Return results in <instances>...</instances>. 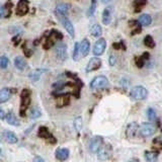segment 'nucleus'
<instances>
[{
	"label": "nucleus",
	"mask_w": 162,
	"mask_h": 162,
	"mask_svg": "<svg viewBox=\"0 0 162 162\" xmlns=\"http://www.w3.org/2000/svg\"><path fill=\"white\" fill-rule=\"evenodd\" d=\"M109 85V80L105 76H97L90 82V88L93 90L102 89Z\"/></svg>",
	"instance_id": "nucleus-4"
},
{
	"label": "nucleus",
	"mask_w": 162,
	"mask_h": 162,
	"mask_svg": "<svg viewBox=\"0 0 162 162\" xmlns=\"http://www.w3.org/2000/svg\"><path fill=\"white\" fill-rule=\"evenodd\" d=\"M38 135H39L40 138L45 139V140H47V141H49L50 139L54 138L53 136H52V134H51V132L48 130V128H46V127H40L39 129Z\"/></svg>",
	"instance_id": "nucleus-18"
},
{
	"label": "nucleus",
	"mask_w": 162,
	"mask_h": 162,
	"mask_svg": "<svg viewBox=\"0 0 162 162\" xmlns=\"http://www.w3.org/2000/svg\"><path fill=\"white\" fill-rule=\"evenodd\" d=\"M90 49V43L87 39H84L80 44V53L82 57H86L88 53H89Z\"/></svg>",
	"instance_id": "nucleus-15"
},
{
	"label": "nucleus",
	"mask_w": 162,
	"mask_h": 162,
	"mask_svg": "<svg viewBox=\"0 0 162 162\" xmlns=\"http://www.w3.org/2000/svg\"><path fill=\"white\" fill-rule=\"evenodd\" d=\"M40 116H42V113H40V109L38 108H34L32 110H31V119H38V117H40Z\"/></svg>",
	"instance_id": "nucleus-35"
},
{
	"label": "nucleus",
	"mask_w": 162,
	"mask_h": 162,
	"mask_svg": "<svg viewBox=\"0 0 162 162\" xmlns=\"http://www.w3.org/2000/svg\"><path fill=\"white\" fill-rule=\"evenodd\" d=\"M105 48H106V42L104 39H99L96 43L94 44V47H93V55L94 56H100L104 53L105 51Z\"/></svg>",
	"instance_id": "nucleus-8"
},
{
	"label": "nucleus",
	"mask_w": 162,
	"mask_h": 162,
	"mask_svg": "<svg viewBox=\"0 0 162 162\" xmlns=\"http://www.w3.org/2000/svg\"><path fill=\"white\" fill-rule=\"evenodd\" d=\"M12 91L9 88H3L0 90V104H4L11 96Z\"/></svg>",
	"instance_id": "nucleus-19"
},
{
	"label": "nucleus",
	"mask_w": 162,
	"mask_h": 162,
	"mask_svg": "<svg viewBox=\"0 0 162 162\" xmlns=\"http://www.w3.org/2000/svg\"><path fill=\"white\" fill-rule=\"evenodd\" d=\"M147 3V0H135L134 6L136 7V11H140L141 7H143Z\"/></svg>",
	"instance_id": "nucleus-33"
},
{
	"label": "nucleus",
	"mask_w": 162,
	"mask_h": 162,
	"mask_svg": "<svg viewBox=\"0 0 162 162\" xmlns=\"http://www.w3.org/2000/svg\"><path fill=\"white\" fill-rule=\"evenodd\" d=\"M62 39H63V35L59 31L53 29V31L51 32V34L48 36V39L46 40L45 44H44V48H45V49H50V48L54 45L55 40H62Z\"/></svg>",
	"instance_id": "nucleus-5"
},
{
	"label": "nucleus",
	"mask_w": 162,
	"mask_h": 162,
	"mask_svg": "<svg viewBox=\"0 0 162 162\" xmlns=\"http://www.w3.org/2000/svg\"><path fill=\"white\" fill-rule=\"evenodd\" d=\"M110 151H112V149H110L109 145H105V146H101V148L99 149L98 151V159L99 160H108L109 156H110Z\"/></svg>",
	"instance_id": "nucleus-13"
},
{
	"label": "nucleus",
	"mask_w": 162,
	"mask_h": 162,
	"mask_svg": "<svg viewBox=\"0 0 162 162\" xmlns=\"http://www.w3.org/2000/svg\"><path fill=\"white\" fill-rule=\"evenodd\" d=\"M149 58V54L148 53H144L141 57L136 58V65L138 66L139 68H142L145 64V61Z\"/></svg>",
	"instance_id": "nucleus-27"
},
{
	"label": "nucleus",
	"mask_w": 162,
	"mask_h": 162,
	"mask_svg": "<svg viewBox=\"0 0 162 162\" xmlns=\"http://www.w3.org/2000/svg\"><path fill=\"white\" fill-rule=\"evenodd\" d=\"M102 144H104V139L99 136H95L90 141V144H89V149L92 153H97L99 149L101 148Z\"/></svg>",
	"instance_id": "nucleus-7"
},
{
	"label": "nucleus",
	"mask_w": 162,
	"mask_h": 162,
	"mask_svg": "<svg viewBox=\"0 0 162 162\" xmlns=\"http://www.w3.org/2000/svg\"><path fill=\"white\" fill-rule=\"evenodd\" d=\"M55 155L59 161H65L69 157V150L67 148H59Z\"/></svg>",
	"instance_id": "nucleus-16"
},
{
	"label": "nucleus",
	"mask_w": 162,
	"mask_h": 162,
	"mask_svg": "<svg viewBox=\"0 0 162 162\" xmlns=\"http://www.w3.org/2000/svg\"><path fill=\"white\" fill-rule=\"evenodd\" d=\"M8 64H9L8 58L5 57V56H1V57H0V68H1V69H5V68H7Z\"/></svg>",
	"instance_id": "nucleus-36"
},
{
	"label": "nucleus",
	"mask_w": 162,
	"mask_h": 162,
	"mask_svg": "<svg viewBox=\"0 0 162 162\" xmlns=\"http://www.w3.org/2000/svg\"><path fill=\"white\" fill-rule=\"evenodd\" d=\"M109 61V65H110V66H113V65H115L116 62H117V58H116L115 55H110Z\"/></svg>",
	"instance_id": "nucleus-39"
},
{
	"label": "nucleus",
	"mask_w": 162,
	"mask_h": 162,
	"mask_svg": "<svg viewBox=\"0 0 162 162\" xmlns=\"http://www.w3.org/2000/svg\"><path fill=\"white\" fill-rule=\"evenodd\" d=\"M96 1L97 0H92V1H91V5H90L89 9H88V12H87L88 16H92L94 14L95 9H96Z\"/></svg>",
	"instance_id": "nucleus-37"
},
{
	"label": "nucleus",
	"mask_w": 162,
	"mask_h": 162,
	"mask_svg": "<svg viewBox=\"0 0 162 162\" xmlns=\"http://www.w3.org/2000/svg\"><path fill=\"white\" fill-rule=\"evenodd\" d=\"M70 10V5L67 3H59L56 6V14L59 16H66Z\"/></svg>",
	"instance_id": "nucleus-12"
},
{
	"label": "nucleus",
	"mask_w": 162,
	"mask_h": 162,
	"mask_svg": "<svg viewBox=\"0 0 162 162\" xmlns=\"http://www.w3.org/2000/svg\"><path fill=\"white\" fill-rule=\"evenodd\" d=\"M34 162H45V160H44L40 156H36L34 159Z\"/></svg>",
	"instance_id": "nucleus-41"
},
{
	"label": "nucleus",
	"mask_w": 162,
	"mask_h": 162,
	"mask_svg": "<svg viewBox=\"0 0 162 162\" xmlns=\"http://www.w3.org/2000/svg\"><path fill=\"white\" fill-rule=\"evenodd\" d=\"M60 20H61L62 24H63L64 28L67 31V32L70 35V36H71V38H74L75 31H74V27H73V24H72L71 21H70L66 16H61Z\"/></svg>",
	"instance_id": "nucleus-9"
},
{
	"label": "nucleus",
	"mask_w": 162,
	"mask_h": 162,
	"mask_svg": "<svg viewBox=\"0 0 162 162\" xmlns=\"http://www.w3.org/2000/svg\"><path fill=\"white\" fill-rule=\"evenodd\" d=\"M79 54H80V45L78 43H76L74 46V52H73V59H74V61L79 60Z\"/></svg>",
	"instance_id": "nucleus-32"
},
{
	"label": "nucleus",
	"mask_w": 162,
	"mask_h": 162,
	"mask_svg": "<svg viewBox=\"0 0 162 162\" xmlns=\"http://www.w3.org/2000/svg\"><path fill=\"white\" fill-rule=\"evenodd\" d=\"M110 20H112V9H110V7H106L102 12V23L108 25L110 23Z\"/></svg>",
	"instance_id": "nucleus-20"
},
{
	"label": "nucleus",
	"mask_w": 162,
	"mask_h": 162,
	"mask_svg": "<svg viewBox=\"0 0 162 162\" xmlns=\"http://www.w3.org/2000/svg\"><path fill=\"white\" fill-rule=\"evenodd\" d=\"M147 116H148V119L151 121V122H154L156 121L157 119V115H156V112L154 110V109L150 108L147 109Z\"/></svg>",
	"instance_id": "nucleus-29"
},
{
	"label": "nucleus",
	"mask_w": 162,
	"mask_h": 162,
	"mask_svg": "<svg viewBox=\"0 0 162 162\" xmlns=\"http://www.w3.org/2000/svg\"><path fill=\"white\" fill-rule=\"evenodd\" d=\"M101 1L104 3H109V1H112V0H101Z\"/></svg>",
	"instance_id": "nucleus-44"
},
{
	"label": "nucleus",
	"mask_w": 162,
	"mask_h": 162,
	"mask_svg": "<svg viewBox=\"0 0 162 162\" xmlns=\"http://www.w3.org/2000/svg\"><path fill=\"white\" fill-rule=\"evenodd\" d=\"M0 119H1V120H4L5 119V113L3 112L1 109H0Z\"/></svg>",
	"instance_id": "nucleus-42"
},
{
	"label": "nucleus",
	"mask_w": 162,
	"mask_h": 162,
	"mask_svg": "<svg viewBox=\"0 0 162 162\" xmlns=\"http://www.w3.org/2000/svg\"><path fill=\"white\" fill-rule=\"evenodd\" d=\"M90 32L91 35L95 38H97V36H100L101 34H102V29H101V27L99 24H94L92 28L90 29Z\"/></svg>",
	"instance_id": "nucleus-28"
},
{
	"label": "nucleus",
	"mask_w": 162,
	"mask_h": 162,
	"mask_svg": "<svg viewBox=\"0 0 162 162\" xmlns=\"http://www.w3.org/2000/svg\"><path fill=\"white\" fill-rule=\"evenodd\" d=\"M14 65L18 70H24L27 67V62L23 57H16L14 59Z\"/></svg>",
	"instance_id": "nucleus-24"
},
{
	"label": "nucleus",
	"mask_w": 162,
	"mask_h": 162,
	"mask_svg": "<svg viewBox=\"0 0 162 162\" xmlns=\"http://www.w3.org/2000/svg\"><path fill=\"white\" fill-rule=\"evenodd\" d=\"M45 72H47V69H36L29 74V78H31L32 81L36 82V81H38L40 78L43 73H45Z\"/></svg>",
	"instance_id": "nucleus-21"
},
{
	"label": "nucleus",
	"mask_w": 162,
	"mask_h": 162,
	"mask_svg": "<svg viewBox=\"0 0 162 162\" xmlns=\"http://www.w3.org/2000/svg\"><path fill=\"white\" fill-rule=\"evenodd\" d=\"M101 66V60L99 58H91L89 62H88V64L86 66V72H92V71H95V70H97L100 68Z\"/></svg>",
	"instance_id": "nucleus-10"
},
{
	"label": "nucleus",
	"mask_w": 162,
	"mask_h": 162,
	"mask_svg": "<svg viewBox=\"0 0 162 162\" xmlns=\"http://www.w3.org/2000/svg\"><path fill=\"white\" fill-rule=\"evenodd\" d=\"M55 54L56 57L61 61H65L67 59V46L64 43H59L55 47Z\"/></svg>",
	"instance_id": "nucleus-6"
},
{
	"label": "nucleus",
	"mask_w": 162,
	"mask_h": 162,
	"mask_svg": "<svg viewBox=\"0 0 162 162\" xmlns=\"http://www.w3.org/2000/svg\"><path fill=\"white\" fill-rule=\"evenodd\" d=\"M20 110L19 113L21 117H25V113H27V109L31 104V90L28 89H23L21 91L20 94Z\"/></svg>",
	"instance_id": "nucleus-1"
},
{
	"label": "nucleus",
	"mask_w": 162,
	"mask_h": 162,
	"mask_svg": "<svg viewBox=\"0 0 162 162\" xmlns=\"http://www.w3.org/2000/svg\"><path fill=\"white\" fill-rule=\"evenodd\" d=\"M4 137L6 139V141L10 143V144H15L17 143L18 139L16 137V135L13 133V132H10V131H6L4 133Z\"/></svg>",
	"instance_id": "nucleus-23"
},
{
	"label": "nucleus",
	"mask_w": 162,
	"mask_h": 162,
	"mask_svg": "<svg viewBox=\"0 0 162 162\" xmlns=\"http://www.w3.org/2000/svg\"><path fill=\"white\" fill-rule=\"evenodd\" d=\"M1 153H2V152H1V148H0V156H1Z\"/></svg>",
	"instance_id": "nucleus-45"
},
{
	"label": "nucleus",
	"mask_w": 162,
	"mask_h": 162,
	"mask_svg": "<svg viewBox=\"0 0 162 162\" xmlns=\"http://www.w3.org/2000/svg\"><path fill=\"white\" fill-rule=\"evenodd\" d=\"M28 11V0H19L16 8V14L18 16H23Z\"/></svg>",
	"instance_id": "nucleus-11"
},
{
	"label": "nucleus",
	"mask_w": 162,
	"mask_h": 162,
	"mask_svg": "<svg viewBox=\"0 0 162 162\" xmlns=\"http://www.w3.org/2000/svg\"><path fill=\"white\" fill-rule=\"evenodd\" d=\"M4 16V6L0 4V18Z\"/></svg>",
	"instance_id": "nucleus-40"
},
{
	"label": "nucleus",
	"mask_w": 162,
	"mask_h": 162,
	"mask_svg": "<svg viewBox=\"0 0 162 162\" xmlns=\"http://www.w3.org/2000/svg\"><path fill=\"white\" fill-rule=\"evenodd\" d=\"M74 128L77 132L81 131V129H82V117H76L74 120Z\"/></svg>",
	"instance_id": "nucleus-31"
},
{
	"label": "nucleus",
	"mask_w": 162,
	"mask_h": 162,
	"mask_svg": "<svg viewBox=\"0 0 162 162\" xmlns=\"http://www.w3.org/2000/svg\"><path fill=\"white\" fill-rule=\"evenodd\" d=\"M70 102L69 94H63V95H58L57 97V106L58 108H63V106L68 105Z\"/></svg>",
	"instance_id": "nucleus-17"
},
{
	"label": "nucleus",
	"mask_w": 162,
	"mask_h": 162,
	"mask_svg": "<svg viewBox=\"0 0 162 162\" xmlns=\"http://www.w3.org/2000/svg\"><path fill=\"white\" fill-rule=\"evenodd\" d=\"M139 132V126L137 123H131L128 125L127 130H126V135L128 138H134Z\"/></svg>",
	"instance_id": "nucleus-14"
},
{
	"label": "nucleus",
	"mask_w": 162,
	"mask_h": 162,
	"mask_svg": "<svg viewBox=\"0 0 162 162\" xmlns=\"http://www.w3.org/2000/svg\"><path fill=\"white\" fill-rule=\"evenodd\" d=\"M11 8H12V3L8 1L4 6V16L5 17H9L10 13H11Z\"/></svg>",
	"instance_id": "nucleus-34"
},
{
	"label": "nucleus",
	"mask_w": 162,
	"mask_h": 162,
	"mask_svg": "<svg viewBox=\"0 0 162 162\" xmlns=\"http://www.w3.org/2000/svg\"><path fill=\"white\" fill-rule=\"evenodd\" d=\"M144 44H145V46L148 47V48H154L155 47V43H154V40H153L152 36H145Z\"/></svg>",
	"instance_id": "nucleus-30"
},
{
	"label": "nucleus",
	"mask_w": 162,
	"mask_h": 162,
	"mask_svg": "<svg viewBox=\"0 0 162 162\" xmlns=\"http://www.w3.org/2000/svg\"><path fill=\"white\" fill-rule=\"evenodd\" d=\"M155 132H156V127L151 123H143L139 127V134L144 138L154 135Z\"/></svg>",
	"instance_id": "nucleus-3"
},
{
	"label": "nucleus",
	"mask_w": 162,
	"mask_h": 162,
	"mask_svg": "<svg viewBox=\"0 0 162 162\" xmlns=\"http://www.w3.org/2000/svg\"><path fill=\"white\" fill-rule=\"evenodd\" d=\"M145 159L147 162H157L158 160V153L152 152V151H146L145 152Z\"/></svg>",
	"instance_id": "nucleus-25"
},
{
	"label": "nucleus",
	"mask_w": 162,
	"mask_h": 162,
	"mask_svg": "<svg viewBox=\"0 0 162 162\" xmlns=\"http://www.w3.org/2000/svg\"><path fill=\"white\" fill-rule=\"evenodd\" d=\"M128 162H140L138 159H135V158H133V159H131L130 161H128Z\"/></svg>",
	"instance_id": "nucleus-43"
},
{
	"label": "nucleus",
	"mask_w": 162,
	"mask_h": 162,
	"mask_svg": "<svg viewBox=\"0 0 162 162\" xmlns=\"http://www.w3.org/2000/svg\"><path fill=\"white\" fill-rule=\"evenodd\" d=\"M148 95V91L143 86H135L130 91V96L135 100H143Z\"/></svg>",
	"instance_id": "nucleus-2"
},
{
	"label": "nucleus",
	"mask_w": 162,
	"mask_h": 162,
	"mask_svg": "<svg viewBox=\"0 0 162 162\" xmlns=\"http://www.w3.org/2000/svg\"><path fill=\"white\" fill-rule=\"evenodd\" d=\"M151 21H152V18H151L149 14H142L138 19L139 24L143 25V27H148V25L151 24Z\"/></svg>",
	"instance_id": "nucleus-22"
},
{
	"label": "nucleus",
	"mask_w": 162,
	"mask_h": 162,
	"mask_svg": "<svg viewBox=\"0 0 162 162\" xmlns=\"http://www.w3.org/2000/svg\"><path fill=\"white\" fill-rule=\"evenodd\" d=\"M113 47L115 48V49H117V50H119V49H123V50H125L126 48H125V46H124V44H123V42H120V43H115L113 45Z\"/></svg>",
	"instance_id": "nucleus-38"
},
{
	"label": "nucleus",
	"mask_w": 162,
	"mask_h": 162,
	"mask_svg": "<svg viewBox=\"0 0 162 162\" xmlns=\"http://www.w3.org/2000/svg\"><path fill=\"white\" fill-rule=\"evenodd\" d=\"M5 120L9 125H12V126H18V120L16 119V117L14 116V113L11 112H9L7 115H5Z\"/></svg>",
	"instance_id": "nucleus-26"
}]
</instances>
